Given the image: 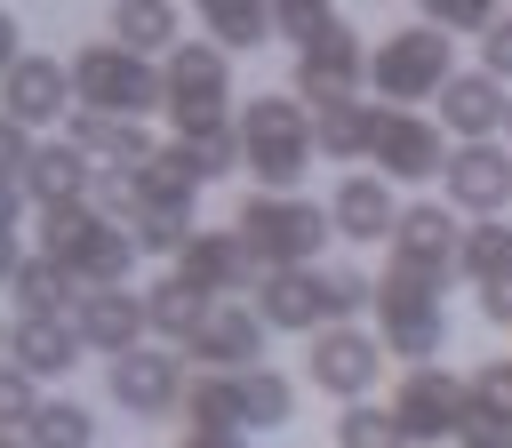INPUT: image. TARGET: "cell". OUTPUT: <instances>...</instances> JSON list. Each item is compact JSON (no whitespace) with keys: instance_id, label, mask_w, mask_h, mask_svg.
I'll return each mask as SVG.
<instances>
[{"instance_id":"obj_1","label":"cell","mask_w":512,"mask_h":448,"mask_svg":"<svg viewBox=\"0 0 512 448\" xmlns=\"http://www.w3.org/2000/svg\"><path fill=\"white\" fill-rule=\"evenodd\" d=\"M232 128H240V168L256 176V192H304L320 144H312V112L288 88H256L232 112Z\"/></svg>"},{"instance_id":"obj_2","label":"cell","mask_w":512,"mask_h":448,"mask_svg":"<svg viewBox=\"0 0 512 448\" xmlns=\"http://www.w3.org/2000/svg\"><path fill=\"white\" fill-rule=\"evenodd\" d=\"M40 256H56L80 280V296H88V288H128V272H136L144 248H136L128 224H112L104 208L72 200V208H40Z\"/></svg>"},{"instance_id":"obj_3","label":"cell","mask_w":512,"mask_h":448,"mask_svg":"<svg viewBox=\"0 0 512 448\" xmlns=\"http://www.w3.org/2000/svg\"><path fill=\"white\" fill-rule=\"evenodd\" d=\"M232 232L248 240V256H256L264 272L320 264V248L336 240V224H328V208H320L312 192H248V200L232 208Z\"/></svg>"},{"instance_id":"obj_4","label":"cell","mask_w":512,"mask_h":448,"mask_svg":"<svg viewBox=\"0 0 512 448\" xmlns=\"http://www.w3.org/2000/svg\"><path fill=\"white\" fill-rule=\"evenodd\" d=\"M64 64H72V104H80V112H112V120L168 112V80H160V64L136 56V48H120L112 32L88 40V48H72Z\"/></svg>"},{"instance_id":"obj_5","label":"cell","mask_w":512,"mask_h":448,"mask_svg":"<svg viewBox=\"0 0 512 448\" xmlns=\"http://www.w3.org/2000/svg\"><path fill=\"white\" fill-rule=\"evenodd\" d=\"M368 320H376V344H384L392 360H408V368H424V360L448 352V288H440V280H416V272L384 264Z\"/></svg>"},{"instance_id":"obj_6","label":"cell","mask_w":512,"mask_h":448,"mask_svg":"<svg viewBox=\"0 0 512 448\" xmlns=\"http://www.w3.org/2000/svg\"><path fill=\"white\" fill-rule=\"evenodd\" d=\"M448 80H456V40L432 32V24H400V32H384V40L368 48V88H376V104H392V112L432 104Z\"/></svg>"},{"instance_id":"obj_7","label":"cell","mask_w":512,"mask_h":448,"mask_svg":"<svg viewBox=\"0 0 512 448\" xmlns=\"http://www.w3.org/2000/svg\"><path fill=\"white\" fill-rule=\"evenodd\" d=\"M160 80H168V120H176V144L208 136V128H232L240 96H232V56L216 40H176L160 56Z\"/></svg>"},{"instance_id":"obj_8","label":"cell","mask_w":512,"mask_h":448,"mask_svg":"<svg viewBox=\"0 0 512 448\" xmlns=\"http://www.w3.org/2000/svg\"><path fill=\"white\" fill-rule=\"evenodd\" d=\"M384 360H392V352H384V344H376V328H360V320H336V328L304 336V384H312V392H328L336 408L376 400Z\"/></svg>"},{"instance_id":"obj_9","label":"cell","mask_w":512,"mask_h":448,"mask_svg":"<svg viewBox=\"0 0 512 448\" xmlns=\"http://www.w3.org/2000/svg\"><path fill=\"white\" fill-rule=\"evenodd\" d=\"M360 88H368V48H360V32L336 16V24H320V32L296 48L288 96H296L304 112H328V104H360Z\"/></svg>"},{"instance_id":"obj_10","label":"cell","mask_w":512,"mask_h":448,"mask_svg":"<svg viewBox=\"0 0 512 448\" xmlns=\"http://www.w3.org/2000/svg\"><path fill=\"white\" fill-rule=\"evenodd\" d=\"M184 384H192V368H184L176 344H136V352H120V360H104V392H112V408H128L136 424L176 416V408H184Z\"/></svg>"},{"instance_id":"obj_11","label":"cell","mask_w":512,"mask_h":448,"mask_svg":"<svg viewBox=\"0 0 512 448\" xmlns=\"http://www.w3.org/2000/svg\"><path fill=\"white\" fill-rule=\"evenodd\" d=\"M392 416H400V432H408V448L416 440H456L464 424H472V392H464V376L456 368H440V360H424V368H400V384H392V400H384Z\"/></svg>"},{"instance_id":"obj_12","label":"cell","mask_w":512,"mask_h":448,"mask_svg":"<svg viewBox=\"0 0 512 448\" xmlns=\"http://www.w3.org/2000/svg\"><path fill=\"white\" fill-rule=\"evenodd\" d=\"M368 168H376L384 184H432V176L448 168V136H440V120L376 104V128H368Z\"/></svg>"},{"instance_id":"obj_13","label":"cell","mask_w":512,"mask_h":448,"mask_svg":"<svg viewBox=\"0 0 512 448\" xmlns=\"http://www.w3.org/2000/svg\"><path fill=\"white\" fill-rule=\"evenodd\" d=\"M456 248H464L456 208H448V200H408L400 224H392V240H384V264H400V272L448 288V280H456Z\"/></svg>"},{"instance_id":"obj_14","label":"cell","mask_w":512,"mask_h":448,"mask_svg":"<svg viewBox=\"0 0 512 448\" xmlns=\"http://www.w3.org/2000/svg\"><path fill=\"white\" fill-rule=\"evenodd\" d=\"M264 344H272V328L256 320L248 296H208V312H200L184 360H200V368H216V376H240V368L264 360Z\"/></svg>"},{"instance_id":"obj_15","label":"cell","mask_w":512,"mask_h":448,"mask_svg":"<svg viewBox=\"0 0 512 448\" xmlns=\"http://www.w3.org/2000/svg\"><path fill=\"white\" fill-rule=\"evenodd\" d=\"M256 320L272 336H320L336 328V304H328V272L320 264H296V272H264L256 280Z\"/></svg>"},{"instance_id":"obj_16","label":"cell","mask_w":512,"mask_h":448,"mask_svg":"<svg viewBox=\"0 0 512 448\" xmlns=\"http://www.w3.org/2000/svg\"><path fill=\"white\" fill-rule=\"evenodd\" d=\"M440 184H448V208H464V216H504L512 208V144H448V168H440Z\"/></svg>"},{"instance_id":"obj_17","label":"cell","mask_w":512,"mask_h":448,"mask_svg":"<svg viewBox=\"0 0 512 448\" xmlns=\"http://www.w3.org/2000/svg\"><path fill=\"white\" fill-rule=\"evenodd\" d=\"M400 192L376 176V168H352V176H336V192H328V224H336V240H352V248H384L392 240V224H400Z\"/></svg>"},{"instance_id":"obj_18","label":"cell","mask_w":512,"mask_h":448,"mask_svg":"<svg viewBox=\"0 0 512 448\" xmlns=\"http://www.w3.org/2000/svg\"><path fill=\"white\" fill-rule=\"evenodd\" d=\"M176 280H192L200 296H240V288L264 280V264L248 256V240H240L232 224H200V232L184 240V256H176Z\"/></svg>"},{"instance_id":"obj_19","label":"cell","mask_w":512,"mask_h":448,"mask_svg":"<svg viewBox=\"0 0 512 448\" xmlns=\"http://www.w3.org/2000/svg\"><path fill=\"white\" fill-rule=\"evenodd\" d=\"M0 112H8L16 128L64 120V112H72V64H64V56H16V64L0 72Z\"/></svg>"},{"instance_id":"obj_20","label":"cell","mask_w":512,"mask_h":448,"mask_svg":"<svg viewBox=\"0 0 512 448\" xmlns=\"http://www.w3.org/2000/svg\"><path fill=\"white\" fill-rule=\"evenodd\" d=\"M432 104H440V136H448V144H488V136H504V104H512V88L488 80V72L472 64V72H456Z\"/></svg>"},{"instance_id":"obj_21","label":"cell","mask_w":512,"mask_h":448,"mask_svg":"<svg viewBox=\"0 0 512 448\" xmlns=\"http://www.w3.org/2000/svg\"><path fill=\"white\" fill-rule=\"evenodd\" d=\"M72 328H80V344L104 352V360L152 344V328H144V288H88V296L72 304Z\"/></svg>"},{"instance_id":"obj_22","label":"cell","mask_w":512,"mask_h":448,"mask_svg":"<svg viewBox=\"0 0 512 448\" xmlns=\"http://www.w3.org/2000/svg\"><path fill=\"white\" fill-rule=\"evenodd\" d=\"M88 192H96V160H88L72 136L32 144V168H24V200H32V208H72V200H88Z\"/></svg>"},{"instance_id":"obj_23","label":"cell","mask_w":512,"mask_h":448,"mask_svg":"<svg viewBox=\"0 0 512 448\" xmlns=\"http://www.w3.org/2000/svg\"><path fill=\"white\" fill-rule=\"evenodd\" d=\"M64 136H72L96 168H120V176H136V168L160 152L144 120H112V112H80V104H72V128H64Z\"/></svg>"},{"instance_id":"obj_24","label":"cell","mask_w":512,"mask_h":448,"mask_svg":"<svg viewBox=\"0 0 512 448\" xmlns=\"http://www.w3.org/2000/svg\"><path fill=\"white\" fill-rule=\"evenodd\" d=\"M80 328H72V312L64 320H8V360L32 376V384H48V376H72L80 368Z\"/></svg>"},{"instance_id":"obj_25","label":"cell","mask_w":512,"mask_h":448,"mask_svg":"<svg viewBox=\"0 0 512 448\" xmlns=\"http://www.w3.org/2000/svg\"><path fill=\"white\" fill-rule=\"evenodd\" d=\"M8 296L24 304L16 320H64V312L80 304V280H72L56 256H40V248H32V256L16 264V280H8Z\"/></svg>"},{"instance_id":"obj_26","label":"cell","mask_w":512,"mask_h":448,"mask_svg":"<svg viewBox=\"0 0 512 448\" xmlns=\"http://www.w3.org/2000/svg\"><path fill=\"white\" fill-rule=\"evenodd\" d=\"M112 40L160 64L184 40V16H176V0H112Z\"/></svg>"},{"instance_id":"obj_27","label":"cell","mask_w":512,"mask_h":448,"mask_svg":"<svg viewBox=\"0 0 512 448\" xmlns=\"http://www.w3.org/2000/svg\"><path fill=\"white\" fill-rule=\"evenodd\" d=\"M200 312H208V296H200L192 280H176V272L144 288V328H152V344H176V352H184L192 328H200Z\"/></svg>"},{"instance_id":"obj_28","label":"cell","mask_w":512,"mask_h":448,"mask_svg":"<svg viewBox=\"0 0 512 448\" xmlns=\"http://www.w3.org/2000/svg\"><path fill=\"white\" fill-rule=\"evenodd\" d=\"M240 416H248V432H288L296 424V376L272 360L240 368Z\"/></svg>"},{"instance_id":"obj_29","label":"cell","mask_w":512,"mask_h":448,"mask_svg":"<svg viewBox=\"0 0 512 448\" xmlns=\"http://www.w3.org/2000/svg\"><path fill=\"white\" fill-rule=\"evenodd\" d=\"M192 16H200V32H208L224 56L272 40V0H192Z\"/></svg>"},{"instance_id":"obj_30","label":"cell","mask_w":512,"mask_h":448,"mask_svg":"<svg viewBox=\"0 0 512 448\" xmlns=\"http://www.w3.org/2000/svg\"><path fill=\"white\" fill-rule=\"evenodd\" d=\"M136 184H144V208H192L200 200V160H192V144H160L144 168H136Z\"/></svg>"},{"instance_id":"obj_31","label":"cell","mask_w":512,"mask_h":448,"mask_svg":"<svg viewBox=\"0 0 512 448\" xmlns=\"http://www.w3.org/2000/svg\"><path fill=\"white\" fill-rule=\"evenodd\" d=\"M456 280H472V288H496V280H512V224H504V216H472V224H464Z\"/></svg>"},{"instance_id":"obj_32","label":"cell","mask_w":512,"mask_h":448,"mask_svg":"<svg viewBox=\"0 0 512 448\" xmlns=\"http://www.w3.org/2000/svg\"><path fill=\"white\" fill-rule=\"evenodd\" d=\"M184 432H248V416H240V376L200 368V376L184 384Z\"/></svg>"},{"instance_id":"obj_33","label":"cell","mask_w":512,"mask_h":448,"mask_svg":"<svg viewBox=\"0 0 512 448\" xmlns=\"http://www.w3.org/2000/svg\"><path fill=\"white\" fill-rule=\"evenodd\" d=\"M368 128H376V104H328V112H312V144L336 168L368 160Z\"/></svg>"},{"instance_id":"obj_34","label":"cell","mask_w":512,"mask_h":448,"mask_svg":"<svg viewBox=\"0 0 512 448\" xmlns=\"http://www.w3.org/2000/svg\"><path fill=\"white\" fill-rule=\"evenodd\" d=\"M32 448H96V408L88 400H40L24 424Z\"/></svg>"},{"instance_id":"obj_35","label":"cell","mask_w":512,"mask_h":448,"mask_svg":"<svg viewBox=\"0 0 512 448\" xmlns=\"http://www.w3.org/2000/svg\"><path fill=\"white\" fill-rule=\"evenodd\" d=\"M464 392H472V424L480 432H512V360H480L472 376H464ZM464 424V432H472Z\"/></svg>"},{"instance_id":"obj_36","label":"cell","mask_w":512,"mask_h":448,"mask_svg":"<svg viewBox=\"0 0 512 448\" xmlns=\"http://www.w3.org/2000/svg\"><path fill=\"white\" fill-rule=\"evenodd\" d=\"M336 448H408V432H400V416H392V408L352 400V408L336 416Z\"/></svg>"},{"instance_id":"obj_37","label":"cell","mask_w":512,"mask_h":448,"mask_svg":"<svg viewBox=\"0 0 512 448\" xmlns=\"http://www.w3.org/2000/svg\"><path fill=\"white\" fill-rule=\"evenodd\" d=\"M128 232H136V248H144V256H168V264H176V256H184V240H192L200 224H192V208H144Z\"/></svg>"},{"instance_id":"obj_38","label":"cell","mask_w":512,"mask_h":448,"mask_svg":"<svg viewBox=\"0 0 512 448\" xmlns=\"http://www.w3.org/2000/svg\"><path fill=\"white\" fill-rule=\"evenodd\" d=\"M512 0H416V24H432V32H488L496 16H504Z\"/></svg>"},{"instance_id":"obj_39","label":"cell","mask_w":512,"mask_h":448,"mask_svg":"<svg viewBox=\"0 0 512 448\" xmlns=\"http://www.w3.org/2000/svg\"><path fill=\"white\" fill-rule=\"evenodd\" d=\"M328 272V304H336V320H360L368 304H376V280L360 272V264H320Z\"/></svg>"},{"instance_id":"obj_40","label":"cell","mask_w":512,"mask_h":448,"mask_svg":"<svg viewBox=\"0 0 512 448\" xmlns=\"http://www.w3.org/2000/svg\"><path fill=\"white\" fill-rule=\"evenodd\" d=\"M32 408H40V384H32L16 360H0V432H24Z\"/></svg>"},{"instance_id":"obj_41","label":"cell","mask_w":512,"mask_h":448,"mask_svg":"<svg viewBox=\"0 0 512 448\" xmlns=\"http://www.w3.org/2000/svg\"><path fill=\"white\" fill-rule=\"evenodd\" d=\"M320 24H336V8H328V0H272V32H280V40H296V48H304Z\"/></svg>"},{"instance_id":"obj_42","label":"cell","mask_w":512,"mask_h":448,"mask_svg":"<svg viewBox=\"0 0 512 448\" xmlns=\"http://www.w3.org/2000/svg\"><path fill=\"white\" fill-rule=\"evenodd\" d=\"M480 72L512 88V8H504V16H496V24L480 32Z\"/></svg>"},{"instance_id":"obj_43","label":"cell","mask_w":512,"mask_h":448,"mask_svg":"<svg viewBox=\"0 0 512 448\" xmlns=\"http://www.w3.org/2000/svg\"><path fill=\"white\" fill-rule=\"evenodd\" d=\"M24 168H32V128H16V120L0 112V176L24 184Z\"/></svg>"},{"instance_id":"obj_44","label":"cell","mask_w":512,"mask_h":448,"mask_svg":"<svg viewBox=\"0 0 512 448\" xmlns=\"http://www.w3.org/2000/svg\"><path fill=\"white\" fill-rule=\"evenodd\" d=\"M480 320H488V328H512V280L480 288Z\"/></svg>"},{"instance_id":"obj_45","label":"cell","mask_w":512,"mask_h":448,"mask_svg":"<svg viewBox=\"0 0 512 448\" xmlns=\"http://www.w3.org/2000/svg\"><path fill=\"white\" fill-rule=\"evenodd\" d=\"M16 216H24V184L0 176V232H16Z\"/></svg>"},{"instance_id":"obj_46","label":"cell","mask_w":512,"mask_h":448,"mask_svg":"<svg viewBox=\"0 0 512 448\" xmlns=\"http://www.w3.org/2000/svg\"><path fill=\"white\" fill-rule=\"evenodd\" d=\"M176 448H248V432H184Z\"/></svg>"},{"instance_id":"obj_47","label":"cell","mask_w":512,"mask_h":448,"mask_svg":"<svg viewBox=\"0 0 512 448\" xmlns=\"http://www.w3.org/2000/svg\"><path fill=\"white\" fill-rule=\"evenodd\" d=\"M24 256H32V248H24L16 232H0V280H16V264H24Z\"/></svg>"},{"instance_id":"obj_48","label":"cell","mask_w":512,"mask_h":448,"mask_svg":"<svg viewBox=\"0 0 512 448\" xmlns=\"http://www.w3.org/2000/svg\"><path fill=\"white\" fill-rule=\"evenodd\" d=\"M16 40H24V32H16V16H8V8H0V72H8V64H16V56H24V48H16Z\"/></svg>"},{"instance_id":"obj_49","label":"cell","mask_w":512,"mask_h":448,"mask_svg":"<svg viewBox=\"0 0 512 448\" xmlns=\"http://www.w3.org/2000/svg\"><path fill=\"white\" fill-rule=\"evenodd\" d=\"M448 448H504V432H480V424H472V432H456Z\"/></svg>"},{"instance_id":"obj_50","label":"cell","mask_w":512,"mask_h":448,"mask_svg":"<svg viewBox=\"0 0 512 448\" xmlns=\"http://www.w3.org/2000/svg\"><path fill=\"white\" fill-rule=\"evenodd\" d=\"M0 448H32V440H24V432H0Z\"/></svg>"},{"instance_id":"obj_51","label":"cell","mask_w":512,"mask_h":448,"mask_svg":"<svg viewBox=\"0 0 512 448\" xmlns=\"http://www.w3.org/2000/svg\"><path fill=\"white\" fill-rule=\"evenodd\" d=\"M504 136H512V104H504Z\"/></svg>"},{"instance_id":"obj_52","label":"cell","mask_w":512,"mask_h":448,"mask_svg":"<svg viewBox=\"0 0 512 448\" xmlns=\"http://www.w3.org/2000/svg\"><path fill=\"white\" fill-rule=\"evenodd\" d=\"M0 352H8V328H0Z\"/></svg>"},{"instance_id":"obj_53","label":"cell","mask_w":512,"mask_h":448,"mask_svg":"<svg viewBox=\"0 0 512 448\" xmlns=\"http://www.w3.org/2000/svg\"><path fill=\"white\" fill-rule=\"evenodd\" d=\"M504 448H512V432H504Z\"/></svg>"}]
</instances>
